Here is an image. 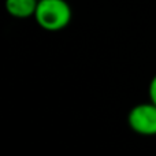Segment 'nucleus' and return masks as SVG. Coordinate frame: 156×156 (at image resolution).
<instances>
[{
    "label": "nucleus",
    "instance_id": "nucleus-1",
    "mask_svg": "<svg viewBox=\"0 0 156 156\" xmlns=\"http://www.w3.org/2000/svg\"><path fill=\"white\" fill-rule=\"evenodd\" d=\"M34 18L44 30L59 32L70 23L71 8L66 0H38Z\"/></svg>",
    "mask_w": 156,
    "mask_h": 156
},
{
    "label": "nucleus",
    "instance_id": "nucleus-2",
    "mask_svg": "<svg viewBox=\"0 0 156 156\" xmlns=\"http://www.w3.org/2000/svg\"><path fill=\"white\" fill-rule=\"evenodd\" d=\"M127 123L133 132L143 136L156 134V104L152 101L141 103L130 110Z\"/></svg>",
    "mask_w": 156,
    "mask_h": 156
},
{
    "label": "nucleus",
    "instance_id": "nucleus-3",
    "mask_svg": "<svg viewBox=\"0 0 156 156\" xmlns=\"http://www.w3.org/2000/svg\"><path fill=\"white\" fill-rule=\"evenodd\" d=\"M38 0H5V11L11 16L18 19H25L34 16Z\"/></svg>",
    "mask_w": 156,
    "mask_h": 156
},
{
    "label": "nucleus",
    "instance_id": "nucleus-4",
    "mask_svg": "<svg viewBox=\"0 0 156 156\" xmlns=\"http://www.w3.org/2000/svg\"><path fill=\"white\" fill-rule=\"evenodd\" d=\"M148 92H149V99H151V101L154 103V104H156V74L151 80V82H149Z\"/></svg>",
    "mask_w": 156,
    "mask_h": 156
}]
</instances>
